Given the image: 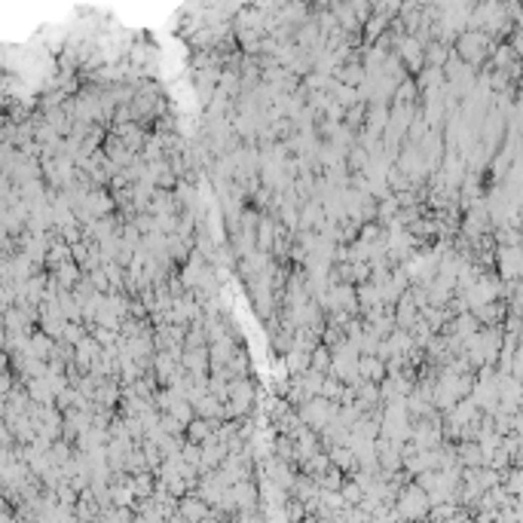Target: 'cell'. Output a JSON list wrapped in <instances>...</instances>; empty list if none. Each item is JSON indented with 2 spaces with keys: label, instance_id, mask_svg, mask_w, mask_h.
Returning a JSON list of instances; mask_svg holds the SVG:
<instances>
[{
  "label": "cell",
  "instance_id": "obj_6",
  "mask_svg": "<svg viewBox=\"0 0 523 523\" xmlns=\"http://www.w3.org/2000/svg\"><path fill=\"white\" fill-rule=\"evenodd\" d=\"M181 367L190 374H208V346H193L181 352Z\"/></svg>",
  "mask_w": 523,
  "mask_h": 523
},
{
  "label": "cell",
  "instance_id": "obj_12",
  "mask_svg": "<svg viewBox=\"0 0 523 523\" xmlns=\"http://www.w3.org/2000/svg\"><path fill=\"white\" fill-rule=\"evenodd\" d=\"M193 413L202 416V419H221L223 416V401L221 398H214L211 392H205L193 401Z\"/></svg>",
  "mask_w": 523,
  "mask_h": 523
},
{
  "label": "cell",
  "instance_id": "obj_8",
  "mask_svg": "<svg viewBox=\"0 0 523 523\" xmlns=\"http://www.w3.org/2000/svg\"><path fill=\"white\" fill-rule=\"evenodd\" d=\"M147 211H150V214H178V211H181V205H178V199H174V193H171V190L157 187V190H153V196H150Z\"/></svg>",
  "mask_w": 523,
  "mask_h": 523
},
{
  "label": "cell",
  "instance_id": "obj_2",
  "mask_svg": "<svg viewBox=\"0 0 523 523\" xmlns=\"http://www.w3.org/2000/svg\"><path fill=\"white\" fill-rule=\"evenodd\" d=\"M297 416L303 419V426H310V428L319 432L327 419L337 416V401H327V398H322V395H312L310 401H303L300 407H297Z\"/></svg>",
  "mask_w": 523,
  "mask_h": 523
},
{
  "label": "cell",
  "instance_id": "obj_26",
  "mask_svg": "<svg viewBox=\"0 0 523 523\" xmlns=\"http://www.w3.org/2000/svg\"><path fill=\"white\" fill-rule=\"evenodd\" d=\"M343 386H346V383H340V379H337L334 374H324L319 395L327 398V401H337V398H340V392H343Z\"/></svg>",
  "mask_w": 523,
  "mask_h": 523
},
{
  "label": "cell",
  "instance_id": "obj_23",
  "mask_svg": "<svg viewBox=\"0 0 523 523\" xmlns=\"http://www.w3.org/2000/svg\"><path fill=\"white\" fill-rule=\"evenodd\" d=\"M346 480V475L337 465H327L322 475H319V480H315V484H319L322 490H340V484Z\"/></svg>",
  "mask_w": 523,
  "mask_h": 523
},
{
  "label": "cell",
  "instance_id": "obj_21",
  "mask_svg": "<svg viewBox=\"0 0 523 523\" xmlns=\"http://www.w3.org/2000/svg\"><path fill=\"white\" fill-rule=\"evenodd\" d=\"M355 300H358V310H367V306H374V303H383V297H379L376 285H371V282H358V285H355Z\"/></svg>",
  "mask_w": 523,
  "mask_h": 523
},
{
  "label": "cell",
  "instance_id": "obj_4",
  "mask_svg": "<svg viewBox=\"0 0 523 523\" xmlns=\"http://www.w3.org/2000/svg\"><path fill=\"white\" fill-rule=\"evenodd\" d=\"M468 312L475 315L480 324H502V322H505V315H508V306H505V300H502V297H496V300H487V303L471 306Z\"/></svg>",
  "mask_w": 523,
  "mask_h": 523
},
{
  "label": "cell",
  "instance_id": "obj_19",
  "mask_svg": "<svg viewBox=\"0 0 523 523\" xmlns=\"http://www.w3.org/2000/svg\"><path fill=\"white\" fill-rule=\"evenodd\" d=\"M285 367H288V374H300L310 367V349H300V346H291L288 352H285Z\"/></svg>",
  "mask_w": 523,
  "mask_h": 523
},
{
  "label": "cell",
  "instance_id": "obj_18",
  "mask_svg": "<svg viewBox=\"0 0 523 523\" xmlns=\"http://www.w3.org/2000/svg\"><path fill=\"white\" fill-rule=\"evenodd\" d=\"M273 453L279 456V459H285V463L297 465V450H294V438L291 435L275 432V438H273Z\"/></svg>",
  "mask_w": 523,
  "mask_h": 523
},
{
  "label": "cell",
  "instance_id": "obj_16",
  "mask_svg": "<svg viewBox=\"0 0 523 523\" xmlns=\"http://www.w3.org/2000/svg\"><path fill=\"white\" fill-rule=\"evenodd\" d=\"M358 376L379 383V379L386 376V364H383V358H376V355H358Z\"/></svg>",
  "mask_w": 523,
  "mask_h": 523
},
{
  "label": "cell",
  "instance_id": "obj_22",
  "mask_svg": "<svg viewBox=\"0 0 523 523\" xmlns=\"http://www.w3.org/2000/svg\"><path fill=\"white\" fill-rule=\"evenodd\" d=\"M162 413H171V416L178 419L181 426H187L190 419L196 416V413H193V404H190V401H187V398H184V395H181V398H174V401H171V407H169V410H162Z\"/></svg>",
  "mask_w": 523,
  "mask_h": 523
},
{
  "label": "cell",
  "instance_id": "obj_15",
  "mask_svg": "<svg viewBox=\"0 0 523 523\" xmlns=\"http://www.w3.org/2000/svg\"><path fill=\"white\" fill-rule=\"evenodd\" d=\"M456 459L459 465H484V450L477 440H456Z\"/></svg>",
  "mask_w": 523,
  "mask_h": 523
},
{
  "label": "cell",
  "instance_id": "obj_25",
  "mask_svg": "<svg viewBox=\"0 0 523 523\" xmlns=\"http://www.w3.org/2000/svg\"><path fill=\"white\" fill-rule=\"evenodd\" d=\"M310 367L312 371H322V374H327V367H331V349H327L324 343H319L310 352Z\"/></svg>",
  "mask_w": 523,
  "mask_h": 523
},
{
  "label": "cell",
  "instance_id": "obj_11",
  "mask_svg": "<svg viewBox=\"0 0 523 523\" xmlns=\"http://www.w3.org/2000/svg\"><path fill=\"white\" fill-rule=\"evenodd\" d=\"M273 236H275V218H273V214H266V211H260L258 227H254V245H258L260 251H270Z\"/></svg>",
  "mask_w": 523,
  "mask_h": 523
},
{
  "label": "cell",
  "instance_id": "obj_27",
  "mask_svg": "<svg viewBox=\"0 0 523 523\" xmlns=\"http://www.w3.org/2000/svg\"><path fill=\"white\" fill-rule=\"evenodd\" d=\"M126 471H129V475H135V471H150L144 453H141V447H132L126 453Z\"/></svg>",
  "mask_w": 523,
  "mask_h": 523
},
{
  "label": "cell",
  "instance_id": "obj_28",
  "mask_svg": "<svg viewBox=\"0 0 523 523\" xmlns=\"http://www.w3.org/2000/svg\"><path fill=\"white\" fill-rule=\"evenodd\" d=\"M227 386H230V379L223 376V374H208V392H211L214 398L227 401Z\"/></svg>",
  "mask_w": 523,
  "mask_h": 523
},
{
  "label": "cell",
  "instance_id": "obj_5",
  "mask_svg": "<svg viewBox=\"0 0 523 523\" xmlns=\"http://www.w3.org/2000/svg\"><path fill=\"white\" fill-rule=\"evenodd\" d=\"M324 223V208H322V199H303L300 202V221H297V230H319Z\"/></svg>",
  "mask_w": 523,
  "mask_h": 523
},
{
  "label": "cell",
  "instance_id": "obj_10",
  "mask_svg": "<svg viewBox=\"0 0 523 523\" xmlns=\"http://www.w3.org/2000/svg\"><path fill=\"white\" fill-rule=\"evenodd\" d=\"M416 319H419V310H416L413 297H410V294L404 291V294L395 300V324H398V327H404V331H407V327L413 324Z\"/></svg>",
  "mask_w": 523,
  "mask_h": 523
},
{
  "label": "cell",
  "instance_id": "obj_20",
  "mask_svg": "<svg viewBox=\"0 0 523 523\" xmlns=\"http://www.w3.org/2000/svg\"><path fill=\"white\" fill-rule=\"evenodd\" d=\"M367 162H371V153L358 144V141L355 144H349V150H346V169L349 171H364Z\"/></svg>",
  "mask_w": 523,
  "mask_h": 523
},
{
  "label": "cell",
  "instance_id": "obj_3",
  "mask_svg": "<svg viewBox=\"0 0 523 523\" xmlns=\"http://www.w3.org/2000/svg\"><path fill=\"white\" fill-rule=\"evenodd\" d=\"M499 279H520V245H496Z\"/></svg>",
  "mask_w": 523,
  "mask_h": 523
},
{
  "label": "cell",
  "instance_id": "obj_7",
  "mask_svg": "<svg viewBox=\"0 0 523 523\" xmlns=\"http://www.w3.org/2000/svg\"><path fill=\"white\" fill-rule=\"evenodd\" d=\"M227 398L254 404V398H258V383H254V376H233L227 386Z\"/></svg>",
  "mask_w": 523,
  "mask_h": 523
},
{
  "label": "cell",
  "instance_id": "obj_17",
  "mask_svg": "<svg viewBox=\"0 0 523 523\" xmlns=\"http://www.w3.org/2000/svg\"><path fill=\"white\" fill-rule=\"evenodd\" d=\"M153 487H157V475L153 471H135V475H129V490L135 493V499L150 496Z\"/></svg>",
  "mask_w": 523,
  "mask_h": 523
},
{
  "label": "cell",
  "instance_id": "obj_13",
  "mask_svg": "<svg viewBox=\"0 0 523 523\" xmlns=\"http://www.w3.org/2000/svg\"><path fill=\"white\" fill-rule=\"evenodd\" d=\"M211 428H214V419L193 416L190 423L184 426V438L193 440V444H205V440H211Z\"/></svg>",
  "mask_w": 523,
  "mask_h": 523
},
{
  "label": "cell",
  "instance_id": "obj_14",
  "mask_svg": "<svg viewBox=\"0 0 523 523\" xmlns=\"http://www.w3.org/2000/svg\"><path fill=\"white\" fill-rule=\"evenodd\" d=\"M221 374L227 376V379H233V376H251V358H248V352H245V346L236 349L233 358L223 364Z\"/></svg>",
  "mask_w": 523,
  "mask_h": 523
},
{
  "label": "cell",
  "instance_id": "obj_24",
  "mask_svg": "<svg viewBox=\"0 0 523 523\" xmlns=\"http://www.w3.org/2000/svg\"><path fill=\"white\" fill-rule=\"evenodd\" d=\"M251 413H254V404H248V401H233V398L223 401V419H242Z\"/></svg>",
  "mask_w": 523,
  "mask_h": 523
},
{
  "label": "cell",
  "instance_id": "obj_1",
  "mask_svg": "<svg viewBox=\"0 0 523 523\" xmlns=\"http://www.w3.org/2000/svg\"><path fill=\"white\" fill-rule=\"evenodd\" d=\"M392 514H395V520H426V514H428V493L416 484V480H407V484L398 490Z\"/></svg>",
  "mask_w": 523,
  "mask_h": 523
},
{
  "label": "cell",
  "instance_id": "obj_9",
  "mask_svg": "<svg viewBox=\"0 0 523 523\" xmlns=\"http://www.w3.org/2000/svg\"><path fill=\"white\" fill-rule=\"evenodd\" d=\"M324 453H327V459H331V465H337L343 475H349V471L358 468V459H355V453L346 444H331V447H324Z\"/></svg>",
  "mask_w": 523,
  "mask_h": 523
}]
</instances>
